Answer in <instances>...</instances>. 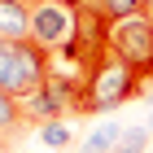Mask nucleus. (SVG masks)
I'll return each mask as SVG.
<instances>
[{
  "label": "nucleus",
  "mask_w": 153,
  "mask_h": 153,
  "mask_svg": "<svg viewBox=\"0 0 153 153\" xmlns=\"http://www.w3.org/2000/svg\"><path fill=\"white\" fill-rule=\"evenodd\" d=\"M0 39L31 44V4L26 0H0Z\"/></svg>",
  "instance_id": "obj_5"
},
{
  "label": "nucleus",
  "mask_w": 153,
  "mask_h": 153,
  "mask_svg": "<svg viewBox=\"0 0 153 153\" xmlns=\"http://www.w3.org/2000/svg\"><path fill=\"white\" fill-rule=\"evenodd\" d=\"M149 131H153V118H149Z\"/></svg>",
  "instance_id": "obj_13"
},
{
  "label": "nucleus",
  "mask_w": 153,
  "mask_h": 153,
  "mask_svg": "<svg viewBox=\"0 0 153 153\" xmlns=\"http://www.w3.org/2000/svg\"><path fill=\"white\" fill-rule=\"evenodd\" d=\"M123 131H127V127H118V123H101V127L79 144V153H114L118 140H123Z\"/></svg>",
  "instance_id": "obj_7"
},
{
  "label": "nucleus",
  "mask_w": 153,
  "mask_h": 153,
  "mask_svg": "<svg viewBox=\"0 0 153 153\" xmlns=\"http://www.w3.org/2000/svg\"><path fill=\"white\" fill-rule=\"evenodd\" d=\"M0 140H4V136H0ZM4 149H9V144H0V153H4Z\"/></svg>",
  "instance_id": "obj_12"
},
{
  "label": "nucleus",
  "mask_w": 153,
  "mask_h": 153,
  "mask_svg": "<svg viewBox=\"0 0 153 153\" xmlns=\"http://www.w3.org/2000/svg\"><path fill=\"white\" fill-rule=\"evenodd\" d=\"M83 9H96L105 13L109 22H127V18H140V13H149V4L144 0H79Z\"/></svg>",
  "instance_id": "obj_6"
},
{
  "label": "nucleus",
  "mask_w": 153,
  "mask_h": 153,
  "mask_svg": "<svg viewBox=\"0 0 153 153\" xmlns=\"http://www.w3.org/2000/svg\"><path fill=\"white\" fill-rule=\"evenodd\" d=\"M48 79V57L35 44H13V39H0V92L13 96V101H26L35 96Z\"/></svg>",
  "instance_id": "obj_3"
},
{
  "label": "nucleus",
  "mask_w": 153,
  "mask_h": 153,
  "mask_svg": "<svg viewBox=\"0 0 153 153\" xmlns=\"http://www.w3.org/2000/svg\"><path fill=\"white\" fill-rule=\"evenodd\" d=\"M109 48H114L140 79H153V18L149 13L127 18V22H114L109 26Z\"/></svg>",
  "instance_id": "obj_4"
},
{
  "label": "nucleus",
  "mask_w": 153,
  "mask_h": 153,
  "mask_svg": "<svg viewBox=\"0 0 153 153\" xmlns=\"http://www.w3.org/2000/svg\"><path fill=\"white\" fill-rule=\"evenodd\" d=\"M149 136H153L149 127H127L114 153H144V149H149Z\"/></svg>",
  "instance_id": "obj_10"
},
{
  "label": "nucleus",
  "mask_w": 153,
  "mask_h": 153,
  "mask_svg": "<svg viewBox=\"0 0 153 153\" xmlns=\"http://www.w3.org/2000/svg\"><path fill=\"white\" fill-rule=\"evenodd\" d=\"M31 44L44 57H74L79 4L74 0H39V4H31Z\"/></svg>",
  "instance_id": "obj_2"
},
{
  "label": "nucleus",
  "mask_w": 153,
  "mask_h": 153,
  "mask_svg": "<svg viewBox=\"0 0 153 153\" xmlns=\"http://www.w3.org/2000/svg\"><path fill=\"white\" fill-rule=\"evenodd\" d=\"M39 136H44L48 144H57V149H66V144H70V127H66L61 118H53V123H44V127H39Z\"/></svg>",
  "instance_id": "obj_11"
},
{
  "label": "nucleus",
  "mask_w": 153,
  "mask_h": 153,
  "mask_svg": "<svg viewBox=\"0 0 153 153\" xmlns=\"http://www.w3.org/2000/svg\"><path fill=\"white\" fill-rule=\"evenodd\" d=\"M22 123H26L22 101H13V96H4V92H0V136H13Z\"/></svg>",
  "instance_id": "obj_9"
},
{
  "label": "nucleus",
  "mask_w": 153,
  "mask_h": 153,
  "mask_svg": "<svg viewBox=\"0 0 153 153\" xmlns=\"http://www.w3.org/2000/svg\"><path fill=\"white\" fill-rule=\"evenodd\" d=\"M22 114L31 118V123H39V127H44V123L61 118V109H57V101H53V96H48L44 88H39L35 96H26V101H22Z\"/></svg>",
  "instance_id": "obj_8"
},
{
  "label": "nucleus",
  "mask_w": 153,
  "mask_h": 153,
  "mask_svg": "<svg viewBox=\"0 0 153 153\" xmlns=\"http://www.w3.org/2000/svg\"><path fill=\"white\" fill-rule=\"evenodd\" d=\"M31 4H39V0H31Z\"/></svg>",
  "instance_id": "obj_14"
},
{
  "label": "nucleus",
  "mask_w": 153,
  "mask_h": 153,
  "mask_svg": "<svg viewBox=\"0 0 153 153\" xmlns=\"http://www.w3.org/2000/svg\"><path fill=\"white\" fill-rule=\"evenodd\" d=\"M144 92V79L118 57L114 48H105L101 57L88 66V88H83V114H101V109L127 105L131 96Z\"/></svg>",
  "instance_id": "obj_1"
}]
</instances>
